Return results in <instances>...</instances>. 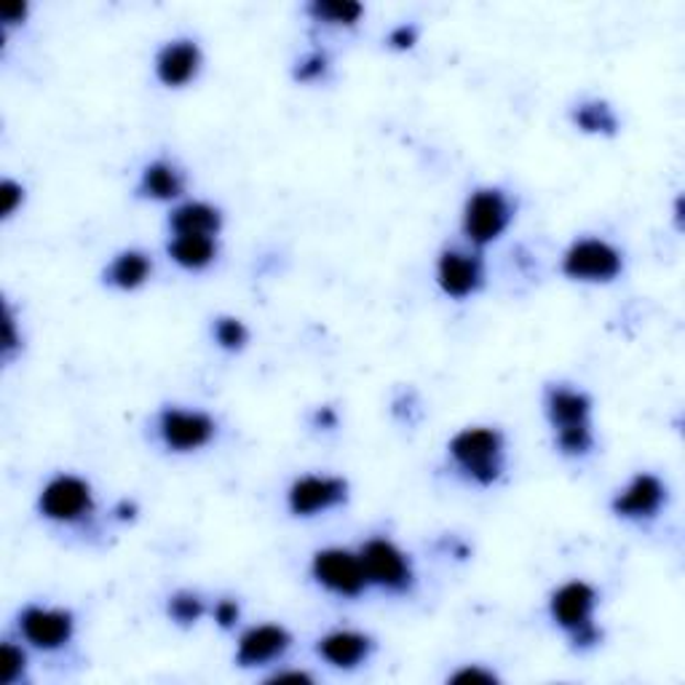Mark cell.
Returning a JSON list of instances; mask_svg holds the SVG:
<instances>
[{
  "instance_id": "1",
  "label": "cell",
  "mask_w": 685,
  "mask_h": 685,
  "mask_svg": "<svg viewBox=\"0 0 685 685\" xmlns=\"http://www.w3.org/2000/svg\"><path fill=\"white\" fill-rule=\"evenodd\" d=\"M448 455L466 479L490 487L504 474V434L490 426H468L448 442Z\"/></svg>"
},
{
  "instance_id": "2",
  "label": "cell",
  "mask_w": 685,
  "mask_h": 685,
  "mask_svg": "<svg viewBox=\"0 0 685 685\" xmlns=\"http://www.w3.org/2000/svg\"><path fill=\"white\" fill-rule=\"evenodd\" d=\"M595 608H597V589L586 582H567L560 586L549 600V614L554 625L571 634L573 648L589 651L600 643V629L595 627Z\"/></svg>"
},
{
  "instance_id": "3",
  "label": "cell",
  "mask_w": 685,
  "mask_h": 685,
  "mask_svg": "<svg viewBox=\"0 0 685 685\" xmlns=\"http://www.w3.org/2000/svg\"><path fill=\"white\" fill-rule=\"evenodd\" d=\"M515 209L501 188H477L464 209V233L474 246H487L504 236Z\"/></svg>"
},
{
  "instance_id": "4",
  "label": "cell",
  "mask_w": 685,
  "mask_h": 685,
  "mask_svg": "<svg viewBox=\"0 0 685 685\" xmlns=\"http://www.w3.org/2000/svg\"><path fill=\"white\" fill-rule=\"evenodd\" d=\"M625 270V257L605 239H578L563 255V274L573 281L608 284L619 279Z\"/></svg>"
},
{
  "instance_id": "5",
  "label": "cell",
  "mask_w": 685,
  "mask_h": 685,
  "mask_svg": "<svg viewBox=\"0 0 685 685\" xmlns=\"http://www.w3.org/2000/svg\"><path fill=\"white\" fill-rule=\"evenodd\" d=\"M38 511L46 520L76 524L89 520L95 511V493L84 477L76 474H57L48 479L38 496Z\"/></svg>"
},
{
  "instance_id": "6",
  "label": "cell",
  "mask_w": 685,
  "mask_h": 685,
  "mask_svg": "<svg viewBox=\"0 0 685 685\" xmlns=\"http://www.w3.org/2000/svg\"><path fill=\"white\" fill-rule=\"evenodd\" d=\"M360 557L364 573H367V582L380 586V589L405 595L416 584V571H412L410 557L388 539H369L362 546Z\"/></svg>"
},
{
  "instance_id": "7",
  "label": "cell",
  "mask_w": 685,
  "mask_h": 685,
  "mask_svg": "<svg viewBox=\"0 0 685 685\" xmlns=\"http://www.w3.org/2000/svg\"><path fill=\"white\" fill-rule=\"evenodd\" d=\"M311 573L319 586L338 597H360L369 586L360 554L341 546L319 549L311 560Z\"/></svg>"
},
{
  "instance_id": "8",
  "label": "cell",
  "mask_w": 685,
  "mask_h": 685,
  "mask_svg": "<svg viewBox=\"0 0 685 685\" xmlns=\"http://www.w3.org/2000/svg\"><path fill=\"white\" fill-rule=\"evenodd\" d=\"M218 434V423L203 410H183V407H164L158 412V437L172 453H194L207 448Z\"/></svg>"
},
{
  "instance_id": "9",
  "label": "cell",
  "mask_w": 685,
  "mask_h": 685,
  "mask_svg": "<svg viewBox=\"0 0 685 685\" xmlns=\"http://www.w3.org/2000/svg\"><path fill=\"white\" fill-rule=\"evenodd\" d=\"M349 501V483L330 474H306L287 490V506L295 517H317Z\"/></svg>"
},
{
  "instance_id": "10",
  "label": "cell",
  "mask_w": 685,
  "mask_h": 685,
  "mask_svg": "<svg viewBox=\"0 0 685 685\" xmlns=\"http://www.w3.org/2000/svg\"><path fill=\"white\" fill-rule=\"evenodd\" d=\"M20 632L30 645L38 651H59L73 640L76 619L65 608H43V605H27L20 614Z\"/></svg>"
},
{
  "instance_id": "11",
  "label": "cell",
  "mask_w": 685,
  "mask_h": 685,
  "mask_svg": "<svg viewBox=\"0 0 685 685\" xmlns=\"http://www.w3.org/2000/svg\"><path fill=\"white\" fill-rule=\"evenodd\" d=\"M437 284L448 298H472L485 284L483 257L466 250H444L437 261Z\"/></svg>"
},
{
  "instance_id": "12",
  "label": "cell",
  "mask_w": 685,
  "mask_h": 685,
  "mask_svg": "<svg viewBox=\"0 0 685 685\" xmlns=\"http://www.w3.org/2000/svg\"><path fill=\"white\" fill-rule=\"evenodd\" d=\"M666 504V485L662 477L651 472H640L629 479V485L625 490L616 493L614 509L616 517L621 520H632V522H643V520H653L659 517V511L664 509Z\"/></svg>"
},
{
  "instance_id": "13",
  "label": "cell",
  "mask_w": 685,
  "mask_h": 685,
  "mask_svg": "<svg viewBox=\"0 0 685 685\" xmlns=\"http://www.w3.org/2000/svg\"><path fill=\"white\" fill-rule=\"evenodd\" d=\"M201 48L190 38H177L164 43L156 54V78L166 89H183L190 81H196L201 70Z\"/></svg>"
},
{
  "instance_id": "14",
  "label": "cell",
  "mask_w": 685,
  "mask_h": 685,
  "mask_svg": "<svg viewBox=\"0 0 685 685\" xmlns=\"http://www.w3.org/2000/svg\"><path fill=\"white\" fill-rule=\"evenodd\" d=\"M292 645V634L279 625H261L246 629L239 640L236 651V664L239 666H265L276 659H281L284 653Z\"/></svg>"
},
{
  "instance_id": "15",
  "label": "cell",
  "mask_w": 685,
  "mask_h": 685,
  "mask_svg": "<svg viewBox=\"0 0 685 685\" xmlns=\"http://www.w3.org/2000/svg\"><path fill=\"white\" fill-rule=\"evenodd\" d=\"M375 643L369 634L354 632V629H335V632L324 634L319 640L317 653L327 664L338 666V670H354L373 656Z\"/></svg>"
},
{
  "instance_id": "16",
  "label": "cell",
  "mask_w": 685,
  "mask_h": 685,
  "mask_svg": "<svg viewBox=\"0 0 685 685\" xmlns=\"http://www.w3.org/2000/svg\"><path fill=\"white\" fill-rule=\"evenodd\" d=\"M544 410L554 431L573 429V426H589L592 399L584 391H578V388L557 384L546 388Z\"/></svg>"
},
{
  "instance_id": "17",
  "label": "cell",
  "mask_w": 685,
  "mask_h": 685,
  "mask_svg": "<svg viewBox=\"0 0 685 685\" xmlns=\"http://www.w3.org/2000/svg\"><path fill=\"white\" fill-rule=\"evenodd\" d=\"M169 228L175 236H218L222 228V212L212 203L188 201L172 212Z\"/></svg>"
},
{
  "instance_id": "18",
  "label": "cell",
  "mask_w": 685,
  "mask_h": 685,
  "mask_svg": "<svg viewBox=\"0 0 685 685\" xmlns=\"http://www.w3.org/2000/svg\"><path fill=\"white\" fill-rule=\"evenodd\" d=\"M137 190H140V196H145V199L175 201L183 196L185 177L175 164L158 158V162H151L145 169H142Z\"/></svg>"
},
{
  "instance_id": "19",
  "label": "cell",
  "mask_w": 685,
  "mask_h": 685,
  "mask_svg": "<svg viewBox=\"0 0 685 685\" xmlns=\"http://www.w3.org/2000/svg\"><path fill=\"white\" fill-rule=\"evenodd\" d=\"M153 274V263L145 252L140 250H126L121 255H115V261L108 265L104 270V281L110 287L121 289V292H132V289H140L142 284L151 279Z\"/></svg>"
},
{
  "instance_id": "20",
  "label": "cell",
  "mask_w": 685,
  "mask_h": 685,
  "mask_svg": "<svg viewBox=\"0 0 685 685\" xmlns=\"http://www.w3.org/2000/svg\"><path fill=\"white\" fill-rule=\"evenodd\" d=\"M166 252L180 268L203 270L218 257V244H214V236H172Z\"/></svg>"
},
{
  "instance_id": "21",
  "label": "cell",
  "mask_w": 685,
  "mask_h": 685,
  "mask_svg": "<svg viewBox=\"0 0 685 685\" xmlns=\"http://www.w3.org/2000/svg\"><path fill=\"white\" fill-rule=\"evenodd\" d=\"M573 123H576L584 134H605V137H614L621 129L616 110L603 100H586L582 104H576V108H573Z\"/></svg>"
},
{
  "instance_id": "22",
  "label": "cell",
  "mask_w": 685,
  "mask_h": 685,
  "mask_svg": "<svg viewBox=\"0 0 685 685\" xmlns=\"http://www.w3.org/2000/svg\"><path fill=\"white\" fill-rule=\"evenodd\" d=\"M306 14L319 24L332 27H354L364 16V5L356 0H313L306 5Z\"/></svg>"
},
{
  "instance_id": "23",
  "label": "cell",
  "mask_w": 685,
  "mask_h": 685,
  "mask_svg": "<svg viewBox=\"0 0 685 685\" xmlns=\"http://www.w3.org/2000/svg\"><path fill=\"white\" fill-rule=\"evenodd\" d=\"M203 610H207V605H203L201 595L188 589L175 592V595L169 597V603H166V614H169V619L180 627H194L203 616Z\"/></svg>"
},
{
  "instance_id": "24",
  "label": "cell",
  "mask_w": 685,
  "mask_h": 685,
  "mask_svg": "<svg viewBox=\"0 0 685 685\" xmlns=\"http://www.w3.org/2000/svg\"><path fill=\"white\" fill-rule=\"evenodd\" d=\"M554 442H557V450L567 458H584L589 455V450L595 448V434H592V423L589 426H573V429L554 431Z\"/></svg>"
},
{
  "instance_id": "25",
  "label": "cell",
  "mask_w": 685,
  "mask_h": 685,
  "mask_svg": "<svg viewBox=\"0 0 685 685\" xmlns=\"http://www.w3.org/2000/svg\"><path fill=\"white\" fill-rule=\"evenodd\" d=\"M212 332L220 349L231 351V354L242 351L246 341H250V330H246L242 319H236V317H220L218 322H214Z\"/></svg>"
},
{
  "instance_id": "26",
  "label": "cell",
  "mask_w": 685,
  "mask_h": 685,
  "mask_svg": "<svg viewBox=\"0 0 685 685\" xmlns=\"http://www.w3.org/2000/svg\"><path fill=\"white\" fill-rule=\"evenodd\" d=\"M327 73H330V59H327V54L311 52L302 59H298L292 76H295V81H300V84H319V81H324Z\"/></svg>"
},
{
  "instance_id": "27",
  "label": "cell",
  "mask_w": 685,
  "mask_h": 685,
  "mask_svg": "<svg viewBox=\"0 0 685 685\" xmlns=\"http://www.w3.org/2000/svg\"><path fill=\"white\" fill-rule=\"evenodd\" d=\"M27 656L14 643H3V685H14L24 675Z\"/></svg>"
},
{
  "instance_id": "28",
  "label": "cell",
  "mask_w": 685,
  "mask_h": 685,
  "mask_svg": "<svg viewBox=\"0 0 685 685\" xmlns=\"http://www.w3.org/2000/svg\"><path fill=\"white\" fill-rule=\"evenodd\" d=\"M0 199H3V207H0V212H3V218H11V214H14L16 209L22 207L24 188L14 180H3V185H0Z\"/></svg>"
},
{
  "instance_id": "29",
  "label": "cell",
  "mask_w": 685,
  "mask_h": 685,
  "mask_svg": "<svg viewBox=\"0 0 685 685\" xmlns=\"http://www.w3.org/2000/svg\"><path fill=\"white\" fill-rule=\"evenodd\" d=\"M239 619H242V608H239L236 600H231V597H222V600L214 605V621L222 629H233L239 625Z\"/></svg>"
},
{
  "instance_id": "30",
  "label": "cell",
  "mask_w": 685,
  "mask_h": 685,
  "mask_svg": "<svg viewBox=\"0 0 685 685\" xmlns=\"http://www.w3.org/2000/svg\"><path fill=\"white\" fill-rule=\"evenodd\" d=\"M418 43V27L416 24H399L388 33V46L397 48V52H410Z\"/></svg>"
},
{
  "instance_id": "31",
  "label": "cell",
  "mask_w": 685,
  "mask_h": 685,
  "mask_svg": "<svg viewBox=\"0 0 685 685\" xmlns=\"http://www.w3.org/2000/svg\"><path fill=\"white\" fill-rule=\"evenodd\" d=\"M20 338H16V324H14V313H11V308L5 306V317H3V356L5 360H11L14 356V351L20 349Z\"/></svg>"
},
{
  "instance_id": "32",
  "label": "cell",
  "mask_w": 685,
  "mask_h": 685,
  "mask_svg": "<svg viewBox=\"0 0 685 685\" xmlns=\"http://www.w3.org/2000/svg\"><path fill=\"white\" fill-rule=\"evenodd\" d=\"M450 681L453 683H496L498 677L493 675L490 670H483V666H466V670L455 672Z\"/></svg>"
},
{
  "instance_id": "33",
  "label": "cell",
  "mask_w": 685,
  "mask_h": 685,
  "mask_svg": "<svg viewBox=\"0 0 685 685\" xmlns=\"http://www.w3.org/2000/svg\"><path fill=\"white\" fill-rule=\"evenodd\" d=\"M27 3H9L3 5V11H0V20H3V24H20L27 20Z\"/></svg>"
},
{
  "instance_id": "34",
  "label": "cell",
  "mask_w": 685,
  "mask_h": 685,
  "mask_svg": "<svg viewBox=\"0 0 685 685\" xmlns=\"http://www.w3.org/2000/svg\"><path fill=\"white\" fill-rule=\"evenodd\" d=\"M313 423L319 426V429H335L338 426V416H335V410H332V407H319L317 410V416H313Z\"/></svg>"
},
{
  "instance_id": "35",
  "label": "cell",
  "mask_w": 685,
  "mask_h": 685,
  "mask_svg": "<svg viewBox=\"0 0 685 685\" xmlns=\"http://www.w3.org/2000/svg\"><path fill=\"white\" fill-rule=\"evenodd\" d=\"M284 681H295V683H302V681H311V675H306V672H279V675L274 677V683H284Z\"/></svg>"
},
{
  "instance_id": "36",
  "label": "cell",
  "mask_w": 685,
  "mask_h": 685,
  "mask_svg": "<svg viewBox=\"0 0 685 685\" xmlns=\"http://www.w3.org/2000/svg\"><path fill=\"white\" fill-rule=\"evenodd\" d=\"M115 515H119V520H134V515H137V506L129 504V501H121L119 506H115Z\"/></svg>"
}]
</instances>
